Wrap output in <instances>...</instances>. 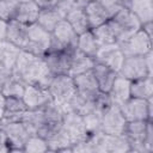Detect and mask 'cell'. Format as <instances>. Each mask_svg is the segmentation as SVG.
Wrapping results in <instances>:
<instances>
[{
	"instance_id": "cell-1",
	"label": "cell",
	"mask_w": 153,
	"mask_h": 153,
	"mask_svg": "<svg viewBox=\"0 0 153 153\" xmlns=\"http://www.w3.org/2000/svg\"><path fill=\"white\" fill-rule=\"evenodd\" d=\"M12 74L22 79L26 85H38L48 88L55 76L48 68L43 56H36L26 50L20 51Z\"/></svg>"
},
{
	"instance_id": "cell-2",
	"label": "cell",
	"mask_w": 153,
	"mask_h": 153,
	"mask_svg": "<svg viewBox=\"0 0 153 153\" xmlns=\"http://www.w3.org/2000/svg\"><path fill=\"white\" fill-rule=\"evenodd\" d=\"M153 50L143 56H126L122 67L118 72L120 75L129 79L130 81L153 76Z\"/></svg>"
},
{
	"instance_id": "cell-3",
	"label": "cell",
	"mask_w": 153,
	"mask_h": 153,
	"mask_svg": "<svg viewBox=\"0 0 153 153\" xmlns=\"http://www.w3.org/2000/svg\"><path fill=\"white\" fill-rule=\"evenodd\" d=\"M108 23L115 33L117 43L126 41L133 33H135L137 30L141 29L140 20L128 7L121 8L115 16H112L108 20Z\"/></svg>"
},
{
	"instance_id": "cell-4",
	"label": "cell",
	"mask_w": 153,
	"mask_h": 153,
	"mask_svg": "<svg viewBox=\"0 0 153 153\" xmlns=\"http://www.w3.org/2000/svg\"><path fill=\"white\" fill-rule=\"evenodd\" d=\"M78 33L74 29L68 24L66 19L61 20L51 31V41L49 51H71L74 53L76 49L78 42Z\"/></svg>"
},
{
	"instance_id": "cell-5",
	"label": "cell",
	"mask_w": 153,
	"mask_h": 153,
	"mask_svg": "<svg viewBox=\"0 0 153 153\" xmlns=\"http://www.w3.org/2000/svg\"><path fill=\"white\" fill-rule=\"evenodd\" d=\"M48 90L53 98V102L55 104H57L62 109V111H63V108L68 104V102L76 93L74 79L69 74L55 75L53 78Z\"/></svg>"
},
{
	"instance_id": "cell-6",
	"label": "cell",
	"mask_w": 153,
	"mask_h": 153,
	"mask_svg": "<svg viewBox=\"0 0 153 153\" xmlns=\"http://www.w3.org/2000/svg\"><path fill=\"white\" fill-rule=\"evenodd\" d=\"M96 153H127L130 152V146L123 134H106L99 131L91 135Z\"/></svg>"
},
{
	"instance_id": "cell-7",
	"label": "cell",
	"mask_w": 153,
	"mask_h": 153,
	"mask_svg": "<svg viewBox=\"0 0 153 153\" xmlns=\"http://www.w3.org/2000/svg\"><path fill=\"white\" fill-rule=\"evenodd\" d=\"M51 32L43 29L37 23L29 25L27 41L23 50H26L36 56H44L50 47Z\"/></svg>"
},
{
	"instance_id": "cell-8",
	"label": "cell",
	"mask_w": 153,
	"mask_h": 153,
	"mask_svg": "<svg viewBox=\"0 0 153 153\" xmlns=\"http://www.w3.org/2000/svg\"><path fill=\"white\" fill-rule=\"evenodd\" d=\"M41 111H42V122L37 135L48 139L49 136H51L54 133H56L62 128L63 111L54 102H50L45 106L41 108Z\"/></svg>"
},
{
	"instance_id": "cell-9",
	"label": "cell",
	"mask_w": 153,
	"mask_h": 153,
	"mask_svg": "<svg viewBox=\"0 0 153 153\" xmlns=\"http://www.w3.org/2000/svg\"><path fill=\"white\" fill-rule=\"evenodd\" d=\"M153 99V98H152ZM152 99H141L130 97L120 105L127 122L129 121H152L153 102Z\"/></svg>"
},
{
	"instance_id": "cell-10",
	"label": "cell",
	"mask_w": 153,
	"mask_h": 153,
	"mask_svg": "<svg viewBox=\"0 0 153 153\" xmlns=\"http://www.w3.org/2000/svg\"><path fill=\"white\" fill-rule=\"evenodd\" d=\"M118 45L121 47L124 56H143L152 51V36L140 29L126 41L120 42Z\"/></svg>"
},
{
	"instance_id": "cell-11",
	"label": "cell",
	"mask_w": 153,
	"mask_h": 153,
	"mask_svg": "<svg viewBox=\"0 0 153 153\" xmlns=\"http://www.w3.org/2000/svg\"><path fill=\"white\" fill-rule=\"evenodd\" d=\"M1 123L10 152H23L24 143L30 136L25 126L22 123V121H13V122L1 121Z\"/></svg>"
},
{
	"instance_id": "cell-12",
	"label": "cell",
	"mask_w": 153,
	"mask_h": 153,
	"mask_svg": "<svg viewBox=\"0 0 153 153\" xmlns=\"http://www.w3.org/2000/svg\"><path fill=\"white\" fill-rule=\"evenodd\" d=\"M73 4H69L65 0H61L56 6L54 7H48V8H41L38 18H37V24L41 25L43 29L48 31H53V29L66 18V14L68 10L72 7Z\"/></svg>"
},
{
	"instance_id": "cell-13",
	"label": "cell",
	"mask_w": 153,
	"mask_h": 153,
	"mask_svg": "<svg viewBox=\"0 0 153 153\" xmlns=\"http://www.w3.org/2000/svg\"><path fill=\"white\" fill-rule=\"evenodd\" d=\"M62 128L71 137L72 145L87 139L90 135L86 130L82 116L75 111H65L62 118Z\"/></svg>"
},
{
	"instance_id": "cell-14",
	"label": "cell",
	"mask_w": 153,
	"mask_h": 153,
	"mask_svg": "<svg viewBox=\"0 0 153 153\" xmlns=\"http://www.w3.org/2000/svg\"><path fill=\"white\" fill-rule=\"evenodd\" d=\"M152 121H129L126 124L123 135L127 137L130 152L143 153V140L146 136L147 127Z\"/></svg>"
},
{
	"instance_id": "cell-15",
	"label": "cell",
	"mask_w": 153,
	"mask_h": 153,
	"mask_svg": "<svg viewBox=\"0 0 153 153\" xmlns=\"http://www.w3.org/2000/svg\"><path fill=\"white\" fill-rule=\"evenodd\" d=\"M124 57L126 56L118 43H114V44L99 47L98 51L94 55V61L105 65L116 73H118L124 61Z\"/></svg>"
},
{
	"instance_id": "cell-16",
	"label": "cell",
	"mask_w": 153,
	"mask_h": 153,
	"mask_svg": "<svg viewBox=\"0 0 153 153\" xmlns=\"http://www.w3.org/2000/svg\"><path fill=\"white\" fill-rule=\"evenodd\" d=\"M127 124V120L120 108V105L112 104L109 110L102 115V131L106 134L120 135L123 134Z\"/></svg>"
},
{
	"instance_id": "cell-17",
	"label": "cell",
	"mask_w": 153,
	"mask_h": 153,
	"mask_svg": "<svg viewBox=\"0 0 153 153\" xmlns=\"http://www.w3.org/2000/svg\"><path fill=\"white\" fill-rule=\"evenodd\" d=\"M23 100L26 104L27 109L35 110L45 106L48 103L53 102V98L48 88L41 87L38 85H26L23 94Z\"/></svg>"
},
{
	"instance_id": "cell-18",
	"label": "cell",
	"mask_w": 153,
	"mask_h": 153,
	"mask_svg": "<svg viewBox=\"0 0 153 153\" xmlns=\"http://www.w3.org/2000/svg\"><path fill=\"white\" fill-rule=\"evenodd\" d=\"M72 56H73V53L62 50V51H49L43 56V59L49 71L54 75H59V74L69 73Z\"/></svg>"
},
{
	"instance_id": "cell-19",
	"label": "cell",
	"mask_w": 153,
	"mask_h": 153,
	"mask_svg": "<svg viewBox=\"0 0 153 153\" xmlns=\"http://www.w3.org/2000/svg\"><path fill=\"white\" fill-rule=\"evenodd\" d=\"M73 79H74L76 93L87 100L92 102L94 99V97L100 92L98 88L97 81L92 74V71L79 74L76 76H73Z\"/></svg>"
},
{
	"instance_id": "cell-20",
	"label": "cell",
	"mask_w": 153,
	"mask_h": 153,
	"mask_svg": "<svg viewBox=\"0 0 153 153\" xmlns=\"http://www.w3.org/2000/svg\"><path fill=\"white\" fill-rule=\"evenodd\" d=\"M65 19L68 22V24L74 29V31L78 35L91 30L85 10H84V5L80 4L79 1L72 5V7L68 10Z\"/></svg>"
},
{
	"instance_id": "cell-21",
	"label": "cell",
	"mask_w": 153,
	"mask_h": 153,
	"mask_svg": "<svg viewBox=\"0 0 153 153\" xmlns=\"http://www.w3.org/2000/svg\"><path fill=\"white\" fill-rule=\"evenodd\" d=\"M130 85L131 81L120 74H117L110 91L108 92L112 103L116 105H122L124 102H127L131 94H130Z\"/></svg>"
},
{
	"instance_id": "cell-22",
	"label": "cell",
	"mask_w": 153,
	"mask_h": 153,
	"mask_svg": "<svg viewBox=\"0 0 153 153\" xmlns=\"http://www.w3.org/2000/svg\"><path fill=\"white\" fill-rule=\"evenodd\" d=\"M39 11H41L39 6L33 0L32 1H20L17 5L13 19H16L19 23H23L25 25H31L37 22Z\"/></svg>"
},
{
	"instance_id": "cell-23",
	"label": "cell",
	"mask_w": 153,
	"mask_h": 153,
	"mask_svg": "<svg viewBox=\"0 0 153 153\" xmlns=\"http://www.w3.org/2000/svg\"><path fill=\"white\" fill-rule=\"evenodd\" d=\"M92 74L97 81V85H98V88L100 92H109L117 74L115 71H112L111 68H109L108 66L105 65H102V63H98L96 62L93 68H92Z\"/></svg>"
},
{
	"instance_id": "cell-24",
	"label": "cell",
	"mask_w": 153,
	"mask_h": 153,
	"mask_svg": "<svg viewBox=\"0 0 153 153\" xmlns=\"http://www.w3.org/2000/svg\"><path fill=\"white\" fill-rule=\"evenodd\" d=\"M27 29H29V25L19 23L16 19L8 20L7 22L6 41H8L12 44L23 49L27 41Z\"/></svg>"
},
{
	"instance_id": "cell-25",
	"label": "cell",
	"mask_w": 153,
	"mask_h": 153,
	"mask_svg": "<svg viewBox=\"0 0 153 153\" xmlns=\"http://www.w3.org/2000/svg\"><path fill=\"white\" fill-rule=\"evenodd\" d=\"M27 111V106L24 103L23 98L19 97H6L5 114L1 121L4 122H13L22 121V117Z\"/></svg>"
},
{
	"instance_id": "cell-26",
	"label": "cell",
	"mask_w": 153,
	"mask_h": 153,
	"mask_svg": "<svg viewBox=\"0 0 153 153\" xmlns=\"http://www.w3.org/2000/svg\"><path fill=\"white\" fill-rule=\"evenodd\" d=\"M84 10H85V13H86V17H87V20H88L90 29H94V27L106 23L110 19L108 12L98 2V0L90 1V2L85 4Z\"/></svg>"
},
{
	"instance_id": "cell-27",
	"label": "cell",
	"mask_w": 153,
	"mask_h": 153,
	"mask_svg": "<svg viewBox=\"0 0 153 153\" xmlns=\"http://www.w3.org/2000/svg\"><path fill=\"white\" fill-rule=\"evenodd\" d=\"M128 8L140 20L141 25L153 22V0H129Z\"/></svg>"
},
{
	"instance_id": "cell-28",
	"label": "cell",
	"mask_w": 153,
	"mask_h": 153,
	"mask_svg": "<svg viewBox=\"0 0 153 153\" xmlns=\"http://www.w3.org/2000/svg\"><path fill=\"white\" fill-rule=\"evenodd\" d=\"M94 63H96V61L93 57L85 55L75 49V51L73 53V56H72V63H71L68 74L71 76H76L79 74L90 72V71H92Z\"/></svg>"
},
{
	"instance_id": "cell-29",
	"label": "cell",
	"mask_w": 153,
	"mask_h": 153,
	"mask_svg": "<svg viewBox=\"0 0 153 153\" xmlns=\"http://www.w3.org/2000/svg\"><path fill=\"white\" fill-rule=\"evenodd\" d=\"M47 140L49 152H72V141L68 134L61 128Z\"/></svg>"
},
{
	"instance_id": "cell-30",
	"label": "cell",
	"mask_w": 153,
	"mask_h": 153,
	"mask_svg": "<svg viewBox=\"0 0 153 153\" xmlns=\"http://www.w3.org/2000/svg\"><path fill=\"white\" fill-rule=\"evenodd\" d=\"M130 94L134 98L152 99L153 98V76L133 80L130 85Z\"/></svg>"
},
{
	"instance_id": "cell-31",
	"label": "cell",
	"mask_w": 153,
	"mask_h": 153,
	"mask_svg": "<svg viewBox=\"0 0 153 153\" xmlns=\"http://www.w3.org/2000/svg\"><path fill=\"white\" fill-rule=\"evenodd\" d=\"M20 51L22 49L19 47L12 44L8 41L0 42V63L12 71Z\"/></svg>"
},
{
	"instance_id": "cell-32",
	"label": "cell",
	"mask_w": 153,
	"mask_h": 153,
	"mask_svg": "<svg viewBox=\"0 0 153 153\" xmlns=\"http://www.w3.org/2000/svg\"><path fill=\"white\" fill-rule=\"evenodd\" d=\"M98 49H99V45H98V43H97V41H96L91 30H88L84 33H80L78 36L76 50H79L80 53H82L85 55H88V56L94 59V55L98 51Z\"/></svg>"
},
{
	"instance_id": "cell-33",
	"label": "cell",
	"mask_w": 153,
	"mask_h": 153,
	"mask_svg": "<svg viewBox=\"0 0 153 153\" xmlns=\"http://www.w3.org/2000/svg\"><path fill=\"white\" fill-rule=\"evenodd\" d=\"M97 43L99 47H103V45H109V44H114V43H117V39L115 37V33L111 29V26L109 25V23H104L94 29H91Z\"/></svg>"
},
{
	"instance_id": "cell-34",
	"label": "cell",
	"mask_w": 153,
	"mask_h": 153,
	"mask_svg": "<svg viewBox=\"0 0 153 153\" xmlns=\"http://www.w3.org/2000/svg\"><path fill=\"white\" fill-rule=\"evenodd\" d=\"M25 86H26V84L22 79L17 78L12 74V76L2 86L1 92L6 97H19V98H22L23 94H24V91H25Z\"/></svg>"
},
{
	"instance_id": "cell-35",
	"label": "cell",
	"mask_w": 153,
	"mask_h": 153,
	"mask_svg": "<svg viewBox=\"0 0 153 153\" xmlns=\"http://www.w3.org/2000/svg\"><path fill=\"white\" fill-rule=\"evenodd\" d=\"M81 116H82L86 130L90 136L102 131V114H99L94 109H92Z\"/></svg>"
},
{
	"instance_id": "cell-36",
	"label": "cell",
	"mask_w": 153,
	"mask_h": 153,
	"mask_svg": "<svg viewBox=\"0 0 153 153\" xmlns=\"http://www.w3.org/2000/svg\"><path fill=\"white\" fill-rule=\"evenodd\" d=\"M23 152H26V153H44V152H49L47 140L44 137L37 135V134L30 135L27 137V140L25 141V143H24Z\"/></svg>"
},
{
	"instance_id": "cell-37",
	"label": "cell",
	"mask_w": 153,
	"mask_h": 153,
	"mask_svg": "<svg viewBox=\"0 0 153 153\" xmlns=\"http://www.w3.org/2000/svg\"><path fill=\"white\" fill-rule=\"evenodd\" d=\"M92 104H93V109L97 112H99V114L103 115L106 110H109L111 108V105L114 103H112L109 93H106V92H99L94 97V99L92 100Z\"/></svg>"
},
{
	"instance_id": "cell-38",
	"label": "cell",
	"mask_w": 153,
	"mask_h": 153,
	"mask_svg": "<svg viewBox=\"0 0 153 153\" xmlns=\"http://www.w3.org/2000/svg\"><path fill=\"white\" fill-rule=\"evenodd\" d=\"M72 153H96L91 136L72 145Z\"/></svg>"
},
{
	"instance_id": "cell-39",
	"label": "cell",
	"mask_w": 153,
	"mask_h": 153,
	"mask_svg": "<svg viewBox=\"0 0 153 153\" xmlns=\"http://www.w3.org/2000/svg\"><path fill=\"white\" fill-rule=\"evenodd\" d=\"M17 5L18 4H13L7 0H0V19H4L6 22L13 19Z\"/></svg>"
},
{
	"instance_id": "cell-40",
	"label": "cell",
	"mask_w": 153,
	"mask_h": 153,
	"mask_svg": "<svg viewBox=\"0 0 153 153\" xmlns=\"http://www.w3.org/2000/svg\"><path fill=\"white\" fill-rule=\"evenodd\" d=\"M98 2L103 6V8L108 12L109 17L111 18L112 16H115L121 8H123V6L120 4L118 0H98Z\"/></svg>"
},
{
	"instance_id": "cell-41",
	"label": "cell",
	"mask_w": 153,
	"mask_h": 153,
	"mask_svg": "<svg viewBox=\"0 0 153 153\" xmlns=\"http://www.w3.org/2000/svg\"><path fill=\"white\" fill-rule=\"evenodd\" d=\"M152 152H153V124L152 122H149L143 140V153H152Z\"/></svg>"
},
{
	"instance_id": "cell-42",
	"label": "cell",
	"mask_w": 153,
	"mask_h": 153,
	"mask_svg": "<svg viewBox=\"0 0 153 153\" xmlns=\"http://www.w3.org/2000/svg\"><path fill=\"white\" fill-rule=\"evenodd\" d=\"M11 76H12V71L0 63V91H1L2 86L5 85V82H6Z\"/></svg>"
},
{
	"instance_id": "cell-43",
	"label": "cell",
	"mask_w": 153,
	"mask_h": 153,
	"mask_svg": "<svg viewBox=\"0 0 153 153\" xmlns=\"http://www.w3.org/2000/svg\"><path fill=\"white\" fill-rule=\"evenodd\" d=\"M8 152H10V148L7 146L6 136H5L4 128H2V123L0 121V153H8Z\"/></svg>"
},
{
	"instance_id": "cell-44",
	"label": "cell",
	"mask_w": 153,
	"mask_h": 153,
	"mask_svg": "<svg viewBox=\"0 0 153 153\" xmlns=\"http://www.w3.org/2000/svg\"><path fill=\"white\" fill-rule=\"evenodd\" d=\"M39 8H48V7H54L56 6L61 0H33Z\"/></svg>"
},
{
	"instance_id": "cell-45",
	"label": "cell",
	"mask_w": 153,
	"mask_h": 153,
	"mask_svg": "<svg viewBox=\"0 0 153 153\" xmlns=\"http://www.w3.org/2000/svg\"><path fill=\"white\" fill-rule=\"evenodd\" d=\"M6 32H7V22L0 19V42L6 41Z\"/></svg>"
},
{
	"instance_id": "cell-46",
	"label": "cell",
	"mask_w": 153,
	"mask_h": 153,
	"mask_svg": "<svg viewBox=\"0 0 153 153\" xmlns=\"http://www.w3.org/2000/svg\"><path fill=\"white\" fill-rule=\"evenodd\" d=\"M5 105H6V96H4V93L0 91V121L2 120L5 114Z\"/></svg>"
},
{
	"instance_id": "cell-47",
	"label": "cell",
	"mask_w": 153,
	"mask_h": 153,
	"mask_svg": "<svg viewBox=\"0 0 153 153\" xmlns=\"http://www.w3.org/2000/svg\"><path fill=\"white\" fill-rule=\"evenodd\" d=\"M120 4L123 6V7H128V4H129V0H118Z\"/></svg>"
},
{
	"instance_id": "cell-48",
	"label": "cell",
	"mask_w": 153,
	"mask_h": 153,
	"mask_svg": "<svg viewBox=\"0 0 153 153\" xmlns=\"http://www.w3.org/2000/svg\"><path fill=\"white\" fill-rule=\"evenodd\" d=\"M80 4H82V5H85V4H87V2H90V1H94V0H78Z\"/></svg>"
},
{
	"instance_id": "cell-49",
	"label": "cell",
	"mask_w": 153,
	"mask_h": 153,
	"mask_svg": "<svg viewBox=\"0 0 153 153\" xmlns=\"http://www.w3.org/2000/svg\"><path fill=\"white\" fill-rule=\"evenodd\" d=\"M7 1L13 2V4H19V2H20V0H7Z\"/></svg>"
},
{
	"instance_id": "cell-50",
	"label": "cell",
	"mask_w": 153,
	"mask_h": 153,
	"mask_svg": "<svg viewBox=\"0 0 153 153\" xmlns=\"http://www.w3.org/2000/svg\"><path fill=\"white\" fill-rule=\"evenodd\" d=\"M65 1H67V2H69V4H75V2H78V0H65Z\"/></svg>"
},
{
	"instance_id": "cell-51",
	"label": "cell",
	"mask_w": 153,
	"mask_h": 153,
	"mask_svg": "<svg viewBox=\"0 0 153 153\" xmlns=\"http://www.w3.org/2000/svg\"><path fill=\"white\" fill-rule=\"evenodd\" d=\"M20 1H32V0H20Z\"/></svg>"
}]
</instances>
